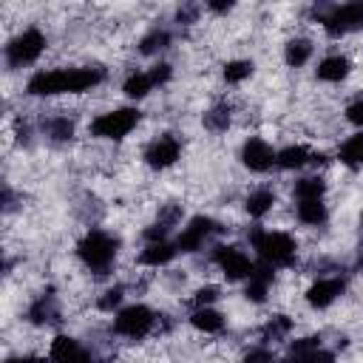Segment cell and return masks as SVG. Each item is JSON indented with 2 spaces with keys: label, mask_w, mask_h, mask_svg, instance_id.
I'll use <instances>...</instances> for the list:
<instances>
[{
  "label": "cell",
  "mask_w": 363,
  "mask_h": 363,
  "mask_svg": "<svg viewBox=\"0 0 363 363\" xmlns=\"http://www.w3.org/2000/svg\"><path fill=\"white\" fill-rule=\"evenodd\" d=\"M250 77H252V62L250 60H233V62L224 65V79L230 85H238V82H244Z\"/></svg>",
  "instance_id": "30"
},
{
  "label": "cell",
  "mask_w": 363,
  "mask_h": 363,
  "mask_svg": "<svg viewBox=\"0 0 363 363\" xmlns=\"http://www.w3.org/2000/svg\"><path fill=\"white\" fill-rule=\"evenodd\" d=\"M116 252H119V238L94 227L88 230L79 241H77V258L82 261L85 269H91L94 275H108L113 261H116Z\"/></svg>",
  "instance_id": "2"
},
{
  "label": "cell",
  "mask_w": 363,
  "mask_h": 363,
  "mask_svg": "<svg viewBox=\"0 0 363 363\" xmlns=\"http://www.w3.org/2000/svg\"><path fill=\"white\" fill-rule=\"evenodd\" d=\"M241 164L252 173H267L272 164H275V150L267 139L261 136H250L244 145H241Z\"/></svg>",
  "instance_id": "11"
},
{
  "label": "cell",
  "mask_w": 363,
  "mask_h": 363,
  "mask_svg": "<svg viewBox=\"0 0 363 363\" xmlns=\"http://www.w3.org/2000/svg\"><path fill=\"white\" fill-rule=\"evenodd\" d=\"M230 105H224V102H218V105H213L207 113H204V128L207 130H213V133H221V130H227L230 128Z\"/></svg>",
  "instance_id": "28"
},
{
  "label": "cell",
  "mask_w": 363,
  "mask_h": 363,
  "mask_svg": "<svg viewBox=\"0 0 363 363\" xmlns=\"http://www.w3.org/2000/svg\"><path fill=\"white\" fill-rule=\"evenodd\" d=\"M224 323H227V318H224L218 309H213V306H199V309L190 315V326H193L196 332H204V335L221 332Z\"/></svg>",
  "instance_id": "17"
},
{
  "label": "cell",
  "mask_w": 363,
  "mask_h": 363,
  "mask_svg": "<svg viewBox=\"0 0 363 363\" xmlns=\"http://www.w3.org/2000/svg\"><path fill=\"white\" fill-rule=\"evenodd\" d=\"M272 281H275V267H269V264H258V267L252 269V275L247 278V286H244L247 301H252V303H264V301L269 298Z\"/></svg>",
  "instance_id": "14"
},
{
  "label": "cell",
  "mask_w": 363,
  "mask_h": 363,
  "mask_svg": "<svg viewBox=\"0 0 363 363\" xmlns=\"http://www.w3.org/2000/svg\"><path fill=\"white\" fill-rule=\"evenodd\" d=\"M176 255H179L176 241H153V244H147V247L139 252V264H142V267H164V264H170Z\"/></svg>",
  "instance_id": "16"
},
{
  "label": "cell",
  "mask_w": 363,
  "mask_h": 363,
  "mask_svg": "<svg viewBox=\"0 0 363 363\" xmlns=\"http://www.w3.org/2000/svg\"><path fill=\"white\" fill-rule=\"evenodd\" d=\"M170 43H173V37H170L167 28H150V31L139 40V51H142V54H159V51L170 48Z\"/></svg>",
  "instance_id": "26"
},
{
  "label": "cell",
  "mask_w": 363,
  "mask_h": 363,
  "mask_svg": "<svg viewBox=\"0 0 363 363\" xmlns=\"http://www.w3.org/2000/svg\"><path fill=\"white\" fill-rule=\"evenodd\" d=\"M153 88H156V85H153V79H150L147 71H133V74L122 82V94L130 96V99H145Z\"/></svg>",
  "instance_id": "25"
},
{
  "label": "cell",
  "mask_w": 363,
  "mask_h": 363,
  "mask_svg": "<svg viewBox=\"0 0 363 363\" xmlns=\"http://www.w3.org/2000/svg\"><path fill=\"white\" fill-rule=\"evenodd\" d=\"M139 119H142L139 108H113V111H105V113L91 119V133L96 139L119 142L139 125Z\"/></svg>",
  "instance_id": "4"
},
{
  "label": "cell",
  "mask_w": 363,
  "mask_h": 363,
  "mask_svg": "<svg viewBox=\"0 0 363 363\" xmlns=\"http://www.w3.org/2000/svg\"><path fill=\"white\" fill-rule=\"evenodd\" d=\"M278 363H301V360H298V357H292V354H286V357H281Z\"/></svg>",
  "instance_id": "39"
},
{
  "label": "cell",
  "mask_w": 363,
  "mask_h": 363,
  "mask_svg": "<svg viewBox=\"0 0 363 363\" xmlns=\"http://www.w3.org/2000/svg\"><path fill=\"white\" fill-rule=\"evenodd\" d=\"M182 156V142L173 136V133H162L156 136L147 147H145V164L153 167V170H167L179 162Z\"/></svg>",
  "instance_id": "10"
},
{
  "label": "cell",
  "mask_w": 363,
  "mask_h": 363,
  "mask_svg": "<svg viewBox=\"0 0 363 363\" xmlns=\"http://www.w3.org/2000/svg\"><path fill=\"white\" fill-rule=\"evenodd\" d=\"M360 227H363V210H360Z\"/></svg>",
  "instance_id": "42"
},
{
  "label": "cell",
  "mask_w": 363,
  "mask_h": 363,
  "mask_svg": "<svg viewBox=\"0 0 363 363\" xmlns=\"http://www.w3.org/2000/svg\"><path fill=\"white\" fill-rule=\"evenodd\" d=\"M318 23H320L323 31L332 34V37H340V34H349V31H354V28H363V0L329 6L326 11L318 14Z\"/></svg>",
  "instance_id": "7"
},
{
  "label": "cell",
  "mask_w": 363,
  "mask_h": 363,
  "mask_svg": "<svg viewBox=\"0 0 363 363\" xmlns=\"http://www.w3.org/2000/svg\"><path fill=\"white\" fill-rule=\"evenodd\" d=\"M31 323L37 326H45L51 320H57V303H54V295H40L31 306H28V315H26Z\"/></svg>",
  "instance_id": "24"
},
{
  "label": "cell",
  "mask_w": 363,
  "mask_h": 363,
  "mask_svg": "<svg viewBox=\"0 0 363 363\" xmlns=\"http://www.w3.org/2000/svg\"><path fill=\"white\" fill-rule=\"evenodd\" d=\"M309 57H312V43L303 40V37H292V40L284 45V62H286L289 68H301V65H306Z\"/></svg>",
  "instance_id": "22"
},
{
  "label": "cell",
  "mask_w": 363,
  "mask_h": 363,
  "mask_svg": "<svg viewBox=\"0 0 363 363\" xmlns=\"http://www.w3.org/2000/svg\"><path fill=\"white\" fill-rule=\"evenodd\" d=\"M312 162V153L303 147V145H286V147H281L278 153H275V164L281 167V170H301L303 164H309Z\"/></svg>",
  "instance_id": "18"
},
{
  "label": "cell",
  "mask_w": 363,
  "mask_h": 363,
  "mask_svg": "<svg viewBox=\"0 0 363 363\" xmlns=\"http://www.w3.org/2000/svg\"><path fill=\"white\" fill-rule=\"evenodd\" d=\"M292 193H295L298 201H318L326 193V182H323V176H303V179L295 182Z\"/></svg>",
  "instance_id": "23"
},
{
  "label": "cell",
  "mask_w": 363,
  "mask_h": 363,
  "mask_svg": "<svg viewBox=\"0 0 363 363\" xmlns=\"http://www.w3.org/2000/svg\"><path fill=\"white\" fill-rule=\"evenodd\" d=\"M196 14H199V6H184V9H179V23H193Z\"/></svg>",
  "instance_id": "36"
},
{
  "label": "cell",
  "mask_w": 363,
  "mask_h": 363,
  "mask_svg": "<svg viewBox=\"0 0 363 363\" xmlns=\"http://www.w3.org/2000/svg\"><path fill=\"white\" fill-rule=\"evenodd\" d=\"M272 207H275V190H269V187L250 190V196L244 199V210H247L252 218H264Z\"/></svg>",
  "instance_id": "19"
},
{
  "label": "cell",
  "mask_w": 363,
  "mask_h": 363,
  "mask_svg": "<svg viewBox=\"0 0 363 363\" xmlns=\"http://www.w3.org/2000/svg\"><path fill=\"white\" fill-rule=\"evenodd\" d=\"M337 159H340V164H346V167H352V170L363 167V130L352 133V136L337 147Z\"/></svg>",
  "instance_id": "21"
},
{
  "label": "cell",
  "mask_w": 363,
  "mask_h": 363,
  "mask_svg": "<svg viewBox=\"0 0 363 363\" xmlns=\"http://www.w3.org/2000/svg\"><path fill=\"white\" fill-rule=\"evenodd\" d=\"M48 363H96V360L77 337L57 335L48 346Z\"/></svg>",
  "instance_id": "12"
},
{
  "label": "cell",
  "mask_w": 363,
  "mask_h": 363,
  "mask_svg": "<svg viewBox=\"0 0 363 363\" xmlns=\"http://www.w3.org/2000/svg\"><path fill=\"white\" fill-rule=\"evenodd\" d=\"M105 82V68L79 65V68H45L26 82L28 96H57V94H85Z\"/></svg>",
  "instance_id": "1"
},
{
  "label": "cell",
  "mask_w": 363,
  "mask_h": 363,
  "mask_svg": "<svg viewBox=\"0 0 363 363\" xmlns=\"http://www.w3.org/2000/svg\"><path fill=\"white\" fill-rule=\"evenodd\" d=\"M6 363H48V357H37V354H17V357H9Z\"/></svg>",
  "instance_id": "37"
},
{
  "label": "cell",
  "mask_w": 363,
  "mask_h": 363,
  "mask_svg": "<svg viewBox=\"0 0 363 363\" xmlns=\"http://www.w3.org/2000/svg\"><path fill=\"white\" fill-rule=\"evenodd\" d=\"M224 227L216 221V218H210V216H196V218H190L187 221V227H182V233H179V238H176V247H179V252H199L201 247H204V241H210L216 233H221Z\"/></svg>",
  "instance_id": "9"
},
{
  "label": "cell",
  "mask_w": 363,
  "mask_h": 363,
  "mask_svg": "<svg viewBox=\"0 0 363 363\" xmlns=\"http://www.w3.org/2000/svg\"><path fill=\"white\" fill-rule=\"evenodd\" d=\"M241 363H278V360H275V354H272V349H269V346L258 343V346H250V349L244 352Z\"/></svg>",
  "instance_id": "32"
},
{
  "label": "cell",
  "mask_w": 363,
  "mask_h": 363,
  "mask_svg": "<svg viewBox=\"0 0 363 363\" xmlns=\"http://www.w3.org/2000/svg\"><path fill=\"white\" fill-rule=\"evenodd\" d=\"M346 289V281L340 275H332V278H318L309 289H306V303L312 309H326L332 306Z\"/></svg>",
  "instance_id": "13"
},
{
  "label": "cell",
  "mask_w": 363,
  "mask_h": 363,
  "mask_svg": "<svg viewBox=\"0 0 363 363\" xmlns=\"http://www.w3.org/2000/svg\"><path fill=\"white\" fill-rule=\"evenodd\" d=\"M292 318H286V315H272L267 323H264V329H261V335H264V343H275V340H284L289 332H292Z\"/></svg>",
  "instance_id": "27"
},
{
  "label": "cell",
  "mask_w": 363,
  "mask_h": 363,
  "mask_svg": "<svg viewBox=\"0 0 363 363\" xmlns=\"http://www.w3.org/2000/svg\"><path fill=\"white\" fill-rule=\"evenodd\" d=\"M207 9H210V11L224 14V11H230V9H233V3H207Z\"/></svg>",
  "instance_id": "38"
},
{
  "label": "cell",
  "mask_w": 363,
  "mask_h": 363,
  "mask_svg": "<svg viewBox=\"0 0 363 363\" xmlns=\"http://www.w3.org/2000/svg\"><path fill=\"white\" fill-rule=\"evenodd\" d=\"M96 363H113V360H96Z\"/></svg>",
  "instance_id": "41"
},
{
  "label": "cell",
  "mask_w": 363,
  "mask_h": 363,
  "mask_svg": "<svg viewBox=\"0 0 363 363\" xmlns=\"http://www.w3.org/2000/svg\"><path fill=\"white\" fill-rule=\"evenodd\" d=\"M250 244L258 252L261 264H269V267H289L298 255V241L284 230L255 227L250 230Z\"/></svg>",
  "instance_id": "3"
},
{
  "label": "cell",
  "mask_w": 363,
  "mask_h": 363,
  "mask_svg": "<svg viewBox=\"0 0 363 363\" xmlns=\"http://www.w3.org/2000/svg\"><path fill=\"white\" fill-rule=\"evenodd\" d=\"M346 122H349V125H357V128H363V96L346 105Z\"/></svg>",
  "instance_id": "35"
},
{
  "label": "cell",
  "mask_w": 363,
  "mask_h": 363,
  "mask_svg": "<svg viewBox=\"0 0 363 363\" xmlns=\"http://www.w3.org/2000/svg\"><path fill=\"white\" fill-rule=\"evenodd\" d=\"M150 79H153V85H164L170 77H173V68L167 65V62H156V65H150Z\"/></svg>",
  "instance_id": "34"
},
{
  "label": "cell",
  "mask_w": 363,
  "mask_h": 363,
  "mask_svg": "<svg viewBox=\"0 0 363 363\" xmlns=\"http://www.w3.org/2000/svg\"><path fill=\"white\" fill-rule=\"evenodd\" d=\"M153 326H156V312L145 303L122 306L113 315V332L119 337H128V340H142L145 335L153 332Z\"/></svg>",
  "instance_id": "5"
},
{
  "label": "cell",
  "mask_w": 363,
  "mask_h": 363,
  "mask_svg": "<svg viewBox=\"0 0 363 363\" xmlns=\"http://www.w3.org/2000/svg\"><path fill=\"white\" fill-rule=\"evenodd\" d=\"M210 258H213V264L221 269V275L227 281H247L252 275V269H255L250 255L241 247H233V244H218Z\"/></svg>",
  "instance_id": "8"
},
{
  "label": "cell",
  "mask_w": 363,
  "mask_h": 363,
  "mask_svg": "<svg viewBox=\"0 0 363 363\" xmlns=\"http://www.w3.org/2000/svg\"><path fill=\"white\" fill-rule=\"evenodd\" d=\"M125 301V286H111V289H105L102 292V298H99V309L102 312H113V309H119V303Z\"/></svg>",
  "instance_id": "31"
},
{
  "label": "cell",
  "mask_w": 363,
  "mask_h": 363,
  "mask_svg": "<svg viewBox=\"0 0 363 363\" xmlns=\"http://www.w3.org/2000/svg\"><path fill=\"white\" fill-rule=\"evenodd\" d=\"M349 71H352V62H349L346 54H326V57L318 62L315 77H318L320 82H340V79L349 77Z\"/></svg>",
  "instance_id": "15"
},
{
  "label": "cell",
  "mask_w": 363,
  "mask_h": 363,
  "mask_svg": "<svg viewBox=\"0 0 363 363\" xmlns=\"http://www.w3.org/2000/svg\"><path fill=\"white\" fill-rule=\"evenodd\" d=\"M295 216H298V221L306 224V227H320V224H326V218H329V207L323 204V199H318V201H298Z\"/></svg>",
  "instance_id": "20"
},
{
  "label": "cell",
  "mask_w": 363,
  "mask_h": 363,
  "mask_svg": "<svg viewBox=\"0 0 363 363\" xmlns=\"http://www.w3.org/2000/svg\"><path fill=\"white\" fill-rule=\"evenodd\" d=\"M357 267H360V269H363V252H360V261H357Z\"/></svg>",
  "instance_id": "40"
},
{
  "label": "cell",
  "mask_w": 363,
  "mask_h": 363,
  "mask_svg": "<svg viewBox=\"0 0 363 363\" xmlns=\"http://www.w3.org/2000/svg\"><path fill=\"white\" fill-rule=\"evenodd\" d=\"M216 301H218V286H213V284L199 286V289H196V295H193L196 309H199V306H210V303H216Z\"/></svg>",
  "instance_id": "33"
},
{
  "label": "cell",
  "mask_w": 363,
  "mask_h": 363,
  "mask_svg": "<svg viewBox=\"0 0 363 363\" xmlns=\"http://www.w3.org/2000/svg\"><path fill=\"white\" fill-rule=\"evenodd\" d=\"M45 133H48V139H54V142H68L71 136H74V122L68 119V116H51L48 122H45Z\"/></svg>",
  "instance_id": "29"
},
{
  "label": "cell",
  "mask_w": 363,
  "mask_h": 363,
  "mask_svg": "<svg viewBox=\"0 0 363 363\" xmlns=\"http://www.w3.org/2000/svg\"><path fill=\"white\" fill-rule=\"evenodd\" d=\"M45 45H48V40H45V34L40 28H23L14 40H9V45H6V62L11 68L31 65V62H37L43 57Z\"/></svg>",
  "instance_id": "6"
}]
</instances>
